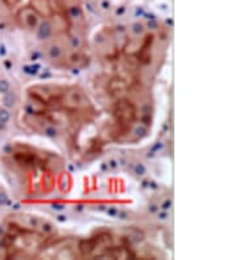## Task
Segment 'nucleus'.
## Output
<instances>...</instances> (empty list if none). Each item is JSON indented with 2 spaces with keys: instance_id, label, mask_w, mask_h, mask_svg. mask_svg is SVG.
Listing matches in <instances>:
<instances>
[{
  "instance_id": "nucleus-1",
  "label": "nucleus",
  "mask_w": 236,
  "mask_h": 260,
  "mask_svg": "<svg viewBox=\"0 0 236 260\" xmlns=\"http://www.w3.org/2000/svg\"><path fill=\"white\" fill-rule=\"evenodd\" d=\"M98 36L94 51L97 71L94 89L97 105L107 116L108 138L127 142L141 140L152 113V83L157 71L163 35L143 24L110 26Z\"/></svg>"
},
{
  "instance_id": "nucleus-2",
  "label": "nucleus",
  "mask_w": 236,
  "mask_h": 260,
  "mask_svg": "<svg viewBox=\"0 0 236 260\" xmlns=\"http://www.w3.org/2000/svg\"><path fill=\"white\" fill-rule=\"evenodd\" d=\"M22 121L37 133L62 143L74 155H84L103 145L107 136L103 111L78 84L40 83L26 88Z\"/></svg>"
},
{
  "instance_id": "nucleus-3",
  "label": "nucleus",
  "mask_w": 236,
  "mask_h": 260,
  "mask_svg": "<svg viewBox=\"0 0 236 260\" xmlns=\"http://www.w3.org/2000/svg\"><path fill=\"white\" fill-rule=\"evenodd\" d=\"M2 6L7 19L35 38L49 62L66 67L85 59L87 19L83 0H2Z\"/></svg>"
},
{
  "instance_id": "nucleus-4",
  "label": "nucleus",
  "mask_w": 236,
  "mask_h": 260,
  "mask_svg": "<svg viewBox=\"0 0 236 260\" xmlns=\"http://www.w3.org/2000/svg\"><path fill=\"white\" fill-rule=\"evenodd\" d=\"M7 165L20 179L22 192L29 197H46L64 184V162L54 152L26 143H17L7 154Z\"/></svg>"
}]
</instances>
